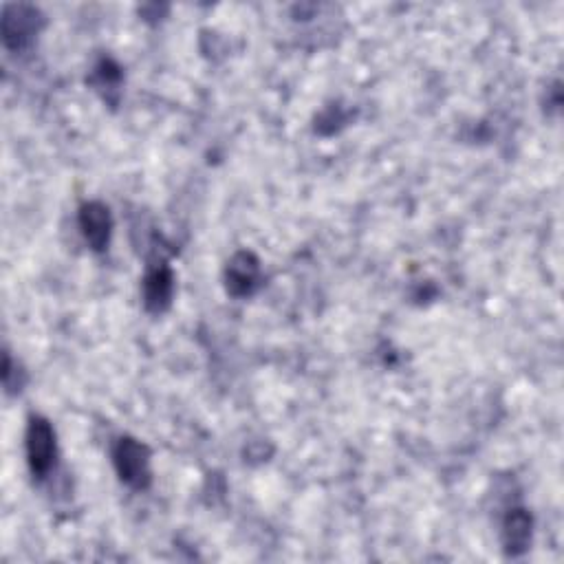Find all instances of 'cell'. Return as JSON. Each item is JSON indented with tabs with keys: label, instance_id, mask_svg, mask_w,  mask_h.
I'll return each instance as SVG.
<instances>
[{
	"label": "cell",
	"instance_id": "cell-1",
	"mask_svg": "<svg viewBox=\"0 0 564 564\" xmlns=\"http://www.w3.org/2000/svg\"><path fill=\"white\" fill-rule=\"evenodd\" d=\"M115 470L126 485L144 490L150 483V454L144 443L122 437L113 448Z\"/></svg>",
	"mask_w": 564,
	"mask_h": 564
},
{
	"label": "cell",
	"instance_id": "cell-2",
	"mask_svg": "<svg viewBox=\"0 0 564 564\" xmlns=\"http://www.w3.org/2000/svg\"><path fill=\"white\" fill-rule=\"evenodd\" d=\"M27 461L34 476H47L56 461V432L51 423L42 417H34L27 428Z\"/></svg>",
	"mask_w": 564,
	"mask_h": 564
},
{
	"label": "cell",
	"instance_id": "cell-3",
	"mask_svg": "<svg viewBox=\"0 0 564 564\" xmlns=\"http://www.w3.org/2000/svg\"><path fill=\"white\" fill-rule=\"evenodd\" d=\"M42 16L36 7L7 5L3 12V40L9 49L27 47L31 38L38 34Z\"/></svg>",
	"mask_w": 564,
	"mask_h": 564
},
{
	"label": "cell",
	"instance_id": "cell-4",
	"mask_svg": "<svg viewBox=\"0 0 564 564\" xmlns=\"http://www.w3.org/2000/svg\"><path fill=\"white\" fill-rule=\"evenodd\" d=\"M80 227L84 238L89 241L95 252H104L113 227L111 212H108L106 205L100 201L84 203L80 210Z\"/></svg>",
	"mask_w": 564,
	"mask_h": 564
},
{
	"label": "cell",
	"instance_id": "cell-5",
	"mask_svg": "<svg viewBox=\"0 0 564 564\" xmlns=\"http://www.w3.org/2000/svg\"><path fill=\"white\" fill-rule=\"evenodd\" d=\"M172 291H175V276L166 263H155L144 278V302L146 309L161 313L170 307Z\"/></svg>",
	"mask_w": 564,
	"mask_h": 564
},
{
	"label": "cell",
	"instance_id": "cell-6",
	"mask_svg": "<svg viewBox=\"0 0 564 564\" xmlns=\"http://www.w3.org/2000/svg\"><path fill=\"white\" fill-rule=\"evenodd\" d=\"M258 274H260L258 258L249 252H238L230 260V265H227V274H225L227 291L236 298L249 296L258 285Z\"/></svg>",
	"mask_w": 564,
	"mask_h": 564
},
{
	"label": "cell",
	"instance_id": "cell-7",
	"mask_svg": "<svg viewBox=\"0 0 564 564\" xmlns=\"http://www.w3.org/2000/svg\"><path fill=\"white\" fill-rule=\"evenodd\" d=\"M531 525H534V520H531L527 509L518 507L507 514L503 523V545L509 556H520L529 549Z\"/></svg>",
	"mask_w": 564,
	"mask_h": 564
}]
</instances>
